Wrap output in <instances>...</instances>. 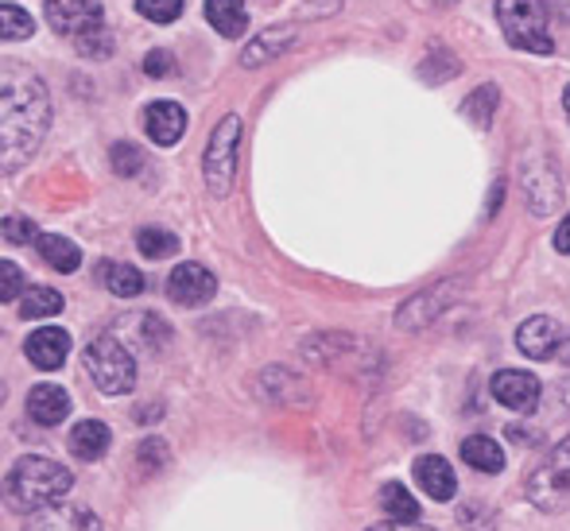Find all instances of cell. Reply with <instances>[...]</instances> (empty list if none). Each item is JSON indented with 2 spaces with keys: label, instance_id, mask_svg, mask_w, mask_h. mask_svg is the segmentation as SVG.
Listing matches in <instances>:
<instances>
[{
  "label": "cell",
  "instance_id": "cell-22",
  "mask_svg": "<svg viewBox=\"0 0 570 531\" xmlns=\"http://www.w3.org/2000/svg\"><path fill=\"white\" fill-rule=\"evenodd\" d=\"M381 509L389 520H420V501H415V496L407 493V485H400V481H389V485L381 489Z\"/></svg>",
  "mask_w": 570,
  "mask_h": 531
},
{
  "label": "cell",
  "instance_id": "cell-13",
  "mask_svg": "<svg viewBox=\"0 0 570 531\" xmlns=\"http://www.w3.org/2000/svg\"><path fill=\"white\" fill-rule=\"evenodd\" d=\"M23 353H28V361L36 368H43V373H55V368L67 361L70 353V334L59 326H43L36 330V334L28 337V345H23Z\"/></svg>",
  "mask_w": 570,
  "mask_h": 531
},
{
  "label": "cell",
  "instance_id": "cell-20",
  "mask_svg": "<svg viewBox=\"0 0 570 531\" xmlns=\"http://www.w3.org/2000/svg\"><path fill=\"white\" fill-rule=\"evenodd\" d=\"M462 458H465V465H473L478 473L504 470V450L497 446L493 439H485V434H470V439L462 442Z\"/></svg>",
  "mask_w": 570,
  "mask_h": 531
},
{
  "label": "cell",
  "instance_id": "cell-6",
  "mask_svg": "<svg viewBox=\"0 0 570 531\" xmlns=\"http://www.w3.org/2000/svg\"><path fill=\"white\" fill-rule=\"evenodd\" d=\"M237 144H240V117H233L229 112V117L210 132L206 159H203L206 187H210L214 195H226V190L233 187V175H237Z\"/></svg>",
  "mask_w": 570,
  "mask_h": 531
},
{
  "label": "cell",
  "instance_id": "cell-24",
  "mask_svg": "<svg viewBox=\"0 0 570 531\" xmlns=\"http://www.w3.org/2000/svg\"><path fill=\"white\" fill-rule=\"evenodd\" d=\"M136 248H140L148 260H164V256H171L175 248H179V237L167 229H156V225H148V229L136 233Z\"/></svg>",
  "mask_w": 570,
  "mask_h": 531
},
{
  "label": "cell",
  "instance_id": "cell-16",
  "mask_svg": "<svg viewBox=\"0 0 570 531\" xmlns=\"http://www.w3.org/2000/svg\"><path fill=\"white\" fill-rule=\"evenodd\" d=\"M415 481H420L423 493L435 496V501H451L458 489L454 470L446 465V458H439V454H423L420 462H415Z\"/></svg>",
  "mask_w": 570,
  "mask_h": 531
},
{
  "label": "cell",
  "instance_id": "cell-34",
  "mask_svg": "<svg viewBox=\"0 0 570 531\" xmlns=\"http://www.w3.org/2000/svg\"><path fill=\"white\" fill-rule=\"evenodd\" d=\"M144 75H148V78L175 75V59L167 51H148V59H144Z\"/></svg>",
  "mask_w": 570,
  "mask_h": 531
},
{
  "label": "cell",
  "instance_id": "cell-4",
  "mask_svg": "<svg viewBox=\"0 0 570 531\" xmlns=\"http://www.w3.org/2000/svg\"><path fill=\"white\" fill-rule=\"evenodd\" d=\"M497 23H501L504 39H509L517 51L528 55H551L556 43H551L548 31V16L535 0H497Z\"/></svg>",
  "mask_w": 570,
  "mask_h": 531
},
{
  "label": "cell",
  "instance_id": "cell-3",
  "mask_svg": "<svg viewBox=\"0 0 570 531\" xmlns=\"http://www.w3.org/2000/svg\"><path fill=\"white\" fill-rule=\"evenodd\" d=\"M86 368L106 396H125V392L136 389V357L114 334H101L86 345Z\"/></svg>",
  "mask_w": 570,
  "mask_h": 531
},
{
  "label": "cell",
  "instance_id": "cell-2",
  "mask_svg": "<svg viewBox=\"0 0 570 531\" xmlns=\"http://www.w3.org/2000/svg\"><path fill=\"white\" fill-rule=\"evenodd\" d=\"M70 485H75V478H70L67 465L51 462V458L28 454L8 470L4 501L12 512L31 517V512H43V509H51V504L67 501Z\"/></svg>",
  "mask_w": 570,
  "mask_h": 531
},
{
  "label": "cell",
  "instance_id": "cell-29",
  "mask_svg": "<svg viewBox=\"0 0 570 531\" xmlns=\"http://www.w3.org/2000/svg\"><path fill=\"white\" fill-rule=\"evenodd\" d=\"M136 12L151 23H171L183 16V0H136Z\"/></svg>",
  "mask_w": 570,
  "mask_h": 531
},
{
  "label": "cell",
  "instance_id": "cell-21",
  "mask_svg": "<svg viewBox=\"0 0 570 531\" xmlns=\"http://www.w3.org/2000/svg\"><path fill=\"white\" fill-rule=\"evenodd\" d=\"M36 245H39V256H43L55 272H78V264H82V253H78L75 240L59 237V233H43Z\"/></svg>",
  "mask_w": 570,
  "mask_h": 531
},
{
  "label": "cell",
  "instance_id": "cell-15",
  "mask_svg": "<svg viewBox=\"0 0 570 531\" xmlns=\"http://www.w3.org/2000/svg\"><path fill=\"white\" fill-rule=\"evenodd\" d=\"M28 415L39 426H59L70 415V396L59 384H36L28 392Z\"/></svg>",
  "mask_w": 570,
  "mask_h": 531
},
{
  "label": "cell",
  "instance_id": "cell-33",
  "mask_svg": "<svg viewBox=\"0 0 570 531\" xmlns=\"http://www.w3.org/2000/svg\"><path fill=\"white\" fill-rule=\"evenodd\" d=\"M167 462V446L159 439H144L140 442V465H148V470H164Z\"/></svg>",
  "mask_w": 570,
  "mask_h": 531
},
{
  "label": "cell",
  "instance_id": "cell-5",
  "mask_svg": "<svg viewBox=\"0 0 570 531\" xmlns=\"http://www.w3.org/2000/svg\"><path fill=\"white\" fill-rule=\"evenodd\" d=\"M528 501L540 512H567L570 509V439L540 470L528 478Z\"/></svg>",
  "mask_w": 570,
  "mask_h": 531
},
{
  "label": "cell",
  "instance_id": "cell-11",
  "mask_svg": "<svg viewBox=\"0 0 570 531\" xmlns=\"http://www.w3.org/2000/svg\"><path fill=\"white\" fill-rule=\"evenodd\" d=\"M517 345H520V353H528L532 361H551L559 350H563V330H559L556 318L535 315V318L520 322Z\"/></svg>",
  "mask_w": 570,
  "mask_h": 531
},
{
  "label": "cell",
  "instance_id": "cell-35",
  "mask_svg": "<svg viewBox=\"0 0 570 531\" xmlns=\"http://www.w3.org/2000/svg\"><path fill=\"white\" fill-rule=\"evenodd\" d=\"M368 531H435V528H423L415 520H384V524H373Z\"/></svg>",
  "mask_w": 570,
  "mask_h": 531
},
{
  "label": "cell",
  "instance_id": "cell-14",
  "mask_svg": "<svg viewBox=\"0 0 570 531\" xmlns=\"http://www.w3.org/2000/svg\"><path fill=\"white\" fill-rule=\"evenodd\" d=\"M144 128H148L151 144L171 148L187 132V112H183V106H175V101H156V106L144 109Z\"/></svg>",
  "mask_w": 570,
  "mask_h": 531
},
{
  "label": "cell",
  "instance_id": "cell-27",
  "mask_svg": "<svg viewBox=\"0 0 570 531\" xmlns=\"http://www.w3.org/2000/svg\"><path fill=\"white\" fill-rule=\"evenodd\" d=\"M292 43V36H279V31H268V36H261V39H253V43L245 47V67H261L264 59H272L276 51H284V47Z\"/></svg>",
  "mask_w": 570,
  "mask_h": 531
},
{
  "label": "cell",
  "instance_id": "cell-25",
  "mask_svg": "<svg viewBox=\"0 0 570 531\" xmlns=\"http://www.w3.org/2000/svg\"><path fill=\"white\" fill-rule=\"evenodd\" d=\"M75 47L86 59H109V55H114V31H109L106 23H94L82 36H75Z\"/></svg>",
  "mask_w": 570,
  "mask_h": 531
},
{
  "label": "cell",
  "instance_id": "cell-17",
  "mask_svg": "<svg viewBox=\"0 0 570 531\" xmlns=\"http://www.w3.org/2000/svg\"><path fill=\"white\" fill-rule=\"evenodd\" d=\"M109 442H114V434H109V426H106V423H98V420L75 423V431L67 434L70 454L82 458V462H98V458H106Z\"/></svg>",
  "mask_w": 570,
  "mask_h": 531
},
{
  "label": "cell",
  "instance_id": "cell-30",
  "mask_svg": "<svg viewBox=\"0 0 570 531\" xmlns=\"http://www.w3.org/2000/svg\"><path fill=\"white\" fill-rule=\"evenodd\" d=\"M4 240L8 245H31V240H39V229H36V222L31 217H23V214H12V217H4Z\"/></svg>",
  "mask_w": 570,
  "mask_h": 531
},
{
  "label": "cell",
  "instance_id": "cell-23",
  "mask_svg": "<svg viewBox=\"0 0 570 531\" xmlns=\"http://www.w3.org/2000/svg\"><path fill=\"white\" fill-rule=\"evenodd\" d=\"M62 311V295L55 287H31L20 299V315L23 318H51Z\"/></svg>",
  "mask_w": 570,
  "mask_h": 531
},
{
  "label": "cell",
  "instance_id": "cell-8",
  "mask_svg": "<svg viewBox=\"0 0 570 531\" xmlns=\"http://www.w3.org/2000/svg\"><path fill=\"white\" fill-rule=\"evenodd\" d=\"M117 330L125 337L120 342L128 345V350H148V353H164L167 342H171V326H167L164 318H156V311H132V315H125L117 322Z\"/></svg>",
  "mask_w": 570,
  "mask_h": 531
},
{
  "label": "cell",
  "instance_id": "cell-26",
  "mask_svg": "<svg viewBox=\"0 0 570 531\" xmlns=\"http://www.w3.org/2000/svg\"><path fill=\"white\" fill-rule=\"evenodd\" d=\"M36 31V20L28 12H20L16 4H0V39L16 43V39H28Z\"/></svg>",
  "mask_w": 570,
  "mask_h": 531
},
{
  "label": "cell",
  "instance_id": "cell-38",
  "mask_svg": "<svg viewBox=\"0 0 570 531\" xmlns=\"http://www.w3.org/2000/svg\"><path fill=\"white\" fill-rule=\"evenodd\" d=\"M563 109H567V120H570V86H567V94H563Z\"/></svg>",
  "mask_w": 570,
  "mask_h": 531
},
{
  "label": "cell",
  "instance_id": "cell-12",
  "mask_svg": "<svg viewBox=\"0 0 570 531\" xmlns=\"http://www.w3.org/2000/svg\"><path fill=\"white\" fill-rule=\"evenodd\" d=\"M23 531H101V520L90 509H82V504L59 501L43 512H31Z\"/></svg>",
  "mask_w": 570,
  "mask_h": 531
},
{
  "label": "cell",
  "instance_id": "cell-37",
  "mask_svg": "<svg viewBox=\"0 0 570 531\" xmlns=\"http://www.w3.org/2000/svg\"><path fill=\"white\" fill-rule=\"evenodd\" d=\"M559 357H563L567 365H570V342H563V350H559Z\"/></svg>",
  "mask_w": 570,
  "mask_h": 531
},
{
  "label": "cell",
  "instance_id": "cell-18",
  "mask_svg": "<svg viewBox=\"0 0 570 531\" xmlns=\"http://www.w3.org/2000/svg\"><path fill=\"white\" fill-rule=\"evenodd\" d=\"M206 20L226 39H237L248 28V8L245 0H206Z\"/></svg>",
  "mask_w": 570,
  "mask_h": 531
},
{
  "label": "cell",
  "instance_id": "cell-7",
  "mask_svg": "<svg viewBox=\"0 0 570 531\" xmlns=\"http://www.w3.org/2000/svg\"><path fill=\"white\" fill-rule=\"evenodd\" d=\"M214 292H218V279H214V272L203 268V264H179V268L167 276V295H171V303H179V307H203V303L214 299Z\"/></svg>",
  "mask_w": 570,
  "mask_h": 531
},
{
  "label": "cell",
  "instance_id": "cell-1",
  "mask_svg": "<svg viewBox=\"0 0 570 531\" xmlns=\"http://www.w3.org/2000/svg\"><path fill=\"white\" fill-rule=\"evenodd\" d=\"M51 125V98L47 86L31 70L8 62L0 70V167L12 175L36 156Z\"/></svg>",
  "mask_w": 570,
  "mask_h": 531
},
{
  "label": "cell",
  "instance_id": "cell-28",
  "mask_svg": "<svg viewBox=\"0 0 570 531\" xmlns=\"http://www.w3.org/2000/svg\"><path fill=\"white\" fill-rule=\"evenodd\" d=\"M465 117H473L481 128H489V120H493V109H497V86H481L478 94H473L470 101H465Z\"/></svg>",
  "mask_w": 570,
  "mask_h": 531
},
{
  "label": "cell",
  "instance_id": "cell-19",
  "mask_svg": "<svg viewBox=\"0 0 570 531\" xmlns=\"http://www.w3.org/2000/svg\"><path fill=\"white\" fill-rule=\"evenodd\" d=\"M98 279L106 284L109 295H117V299H132V295L144 292V276L140 268H132V264H98Z\"/></svg>",
  "mask_w": 570,
  "mask_h": 531
},
{
  "label": "cell",
  "instance_id": "cell-31",
  "mask_svg": "<svg viewBox=\"0 0 570 531\" xmlns=\"http://www.w3.org/2000/svg\"><path fill=\"white\" fill-rule=\"evenodd\" d=\"M109 156H114V171L117 175H136L144 167V156H140V148H136V144H114V151H109Z\"/></svg>",
  "mask_w": 570,
  "mask_h": 531
},
{
  "label": "cell",
  "instance_id": "cell-32",
  "mask_svg": "<svg viewBox=\"0 0 570 531\" xmlns=\"http://www.w3.org/2000/svg\"><path fill=\"white\" fill-rule=\"evenodd\" d=\"M20 287H23V272L16 268L12 260H4L0 264V299L12 303L16 295H20Z\"/></svg>",
  "mask_w": 570,
  "mask_h": 531
},
{
  "label": "cell",
  "instance_id": "cell-36",
  "mask_svg": "<svg viewBox=\"0 0 570 531\" xmlns=\"http://www.w3.org/2000/svg\"><path fill=\"white\" fill-rule=\"evenodd\" d=\"M556 248L563 256H570V214L563 217V222H559V233H556Z\"/></svg>",
  "mask_w": 570,
  "mask_h": 531
},
{
  "label": "cell",
  "instance_id": "cell-10",
  "mask_svg": "<svg viewBox=\"0 0 570 531\" xmlns=\"http://www.w3.org/2000/svg\"><path fill=\"white\" fill-rule=\"evenodd\" d=\"M540 381L532 373H520V368H504L493 376V396L497 404L512 407V412H535L540 407Z\"/></svg>",
  "mask_w": 570,
  "mask_h": 531
},
{
  "label": "cell",
  "instance_id": "cell-9",
  "mask_svg": "<svg viewBox=\"0 0 570 531\" xmlns=\"http://www.w3.org/2000/svg\"><path fill=\"white\" fill-rule=\"evenodd\" d=\"M43 12L59 36H82L101 23V0H43Z\"/></svg>",
  "mask_w": 570,
  "mask_h": 531
}]
</instances>
